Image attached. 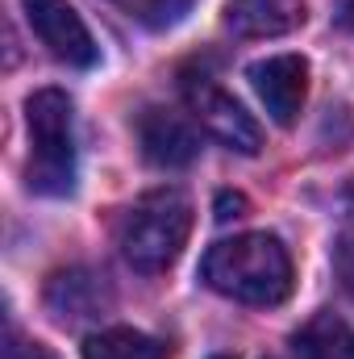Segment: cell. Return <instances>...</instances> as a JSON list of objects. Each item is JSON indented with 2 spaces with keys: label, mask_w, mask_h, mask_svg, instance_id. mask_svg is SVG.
<instances>
[{
  "label": "cell",
  "mask_w": 354,
  "mask_h": 359,
  "mask_svg": "<svg viewBox=\"0 0 354 359\" xmlns=\"http://www.w3.org/2000/svg\"><path fill=\"white\" fill-rule=\"evenodd\" d=\"M200 276L213 292L242 305H283L292 297V255L275 234H238L208 247Z\"/></svg>",
  "instance_id": "1"
},
{
  "label": "cell",
  "mask_w": 354,
  "mask_h": 359,
  "mask_svg": "<svg viewBox=\"0 0 354 359\" xmlns=\"http://www.w3.org/2000/svg\"><path fill=\"white\" fill-rule=\"evenodd\" d=\"M192 234V201L179 188L142 192L117 222V251L134 271H167L187 247Z\"/></svg>",
  "instance_id": "2"
},
{
  "label": "cell",
  "mask_w": 354,
  "mask_h": 359,
  "mask_svg": "<svg viewBox=\"0 0 354 359\" xmlns=\"http://www.w3.org/2000/svg\"><path fill=\"white\" fill-rule=\"evenodd\" d=\"M29 121V188L42 196H67L76 188V130L71 100L59 88H42L25 104Z\"/></svg>",
  "instance_id": "3"
},
{
  "label": "cell",
  "mask_w": 354,
  "mask_h": 359,
  "mask_svg": "<svg viewBox=\"0 0 354 359\" xmlns=\"http://www.w3.org/2000/svg\"><path fill=\"white\" fill-rule=\"evenodd\" d=\"M183 96H187V109L204 126L208 138H217L221 147H229L238 155H259L263 151V126L225 88H217L213 80L200 76V80H187L183 84Z\"/></svg>",
  "instance_id": "4"
},
{
  "label": "cell",
  "mask_w": 354,
  "mask_h": 359,
  "mask_svg": "<svg viewBox=\"0 0 354 359\" xmlns=\"http://www.w3.org/2000/svg\"><path fill=\"white\" fill-rule=\"evenodd\" d=\"M25 4V21L34 29V38L67 67H96L100 46L88 34L84 17L67 4V0H21Z\"/></svg>",
  "instance_id": "5"
},
{
  "label": "cell",
  "mask_w": 354,
  "mask_h": 359,
  "mask_svg": "<svg viewBox=\"0 0 354 359\" xmlns=\"http://www.w3.org/2000/svg\"><path fill=\"white\" fill-rule=\"evenodd\" d=\"M246 80H250V88L263 100V109L271 113L275 126H292L300 117V104H304V92H309V63L300 55L259 59L246 72Z\"/></svg>",
  "instance_id": "6"
},
{
  "label": "cell",
  "mask_w": 354,
  "mask_h": 359,
  "mask_svg": "<svg viewBox=\"0 0 354 359\" xmlns=\"http://www.w3.org/2000/svg\"><path fill=\"white\" fill-rule=\"evenodd\" d=\"M134 134H138L146 163L155 168H187L200 151V138L192 134V126L167 109H142L134 121Z\"/></svg>",
  "instance_id": "7"
},
{
  "label": "cell",
  "mask_w": 354,
  "mask_h": 359,
  "mask_svg": "<svg viewBox=\"0 0 354 359\" xmlns=\"http://www.w3.org/2000/svg\"><path fill=\"white\" fill-rule=\"evenodd\" d=\"M225 25L238 38H279L304 25V0H229Z\"/></svg>",
  "instance_id": "8"
},
{
  "label": "cell",
  "mask_w": 354,
  "mask_h": 359,
  "mask_svg": "<svg viewBox=\"0 0 354 359\" xmlns=\"http://www.w3.org/2000/svg\"><path fill=\"white\" fill-rule=\"evenodd\" d=\"M46 305L59 322H84L100 313V280L88 271H59L46 288Z\"/></svg>",
  "instance_id": "9"
},
{
  "label": "cell",
  "mask_w": 354,
  "mask_h": 359,
  "mask_svg": "<svg viewBox=\"0 0 354 359\" xmlns=\"http://www.w3.org/2000/svg\"><path fill=\"white\" fill-rule=\"evenodd\" d=\"M300 359H354V330L338 313H317L292 339Z\"/></svg>",
  "instance_id": "10"
},
{
  "label": "cell",
  "mask_w": 354,
  "mask_h": 359,
  "mask_svg": "<svg viewBox=\"0 0 354 359\" xmlns=\"http://www.w3.org/2000/svg\"><path fill=\"white\" fill-rule=\"evenodd\" d=\"M84 359H163V347L129 326H108L84 343Z\"/></svg>",
  "instance_id": "11"
},
{
  "label": "cell",
  "mask_w": 354,
  "mask_h": 359,
  "mask_svg": "<svg viewBox=\"0 0 354 359\" xmlns=\"http://www.w3.org/2000/svg\"><path fill=\"white\" fill-rule=\"evenodd\" d=\"M108 4L146 29H171L192 13V0H108Z\"/></svg>",
  "instance_id": "12"
},
{
  "label": "cell",
  "mask_w": 354,
  "mask_h": 359,
  "mask_svg": "<svg viewBox=\"0 0 354 359\" xmlns=\"http://www.w3.org/2000/svg\"><path fill=\"white\" fill-rule=\"evenodd\" d=\"M334 276H338V284L354 297V238H342L334 247Z\"/></svg>",
  "instance_id": "13"
},
{
  "label": "cell",
  "mask_w": 354,
  "mask_h": 359,
  "mask_svg": "<svg viewBox=\"0 0 354 359\" xmlns=\"http://www.w3.org/2000/svg\"><path fill=\"white\" fill-rule=\"evenodd\" d=\"M4 359H59V355H55L50 347H42V343H21V339H8Z\"/></svg>",
  "instance_id": "14"
},
{
  "label": "cell",
  "mask_w": 354,
  "mask_h": 359,
  "mask_svg": "<svg viewBox=\"0 0 354 359\" xmlns=\"http://www.w3.org/2000/svg\"><path fill=\"white\" fill-rule=\"evenodd\" d=\"M242 213H246V196H238V192L217 196V222H229V217H242Z\"/></svg>",
  "instance_id": "15"
},
{
  "label": "cell",
  "mask_w": 354,
  "mask_h": 359,
  "mask_svg": "<svg viewBox=\"0 0 354 359\" xmlns=\"http://www.w3.org/2000/svg\"><path fill=\"white\" fill-rule=\"evenodd\" d=\"M342 29H354V0H342V13H338Z\"/></svg>",
  "instance_id": "16"
},
{
  "label": "cell",
  "mask_w": 354,
  "mask_h": 359,
  "mask_svg": "<svg viewBox=\"0 0 354 359\" xmlns=\"http://www.w3.org/2000/svg\"><path fill=\"white\" fill-rule=\"evenodd\" d=\"M342 209H346V213L354 217V184L346 188V192H342Z\"/></svg>",
  "instance_id": "17"
},
{
  "label": "cell",
  "mask_w": 354,
  "mask_h": 359,
  "mask_svg": "<svg viewBox=\"0 0 354 359\" xmlns=\"http://www.w3.org/2000/svg\"><path fill=\"white\" fill-rule=\"evenodd\" d=\"M213 359H229V355H213Z\"/></svg>",
  "instance_id": "18"
}]
</instances>
